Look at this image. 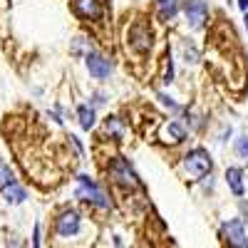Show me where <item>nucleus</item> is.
<instances>
[{
	"instance_id": "f257e3e1",
	"label": "nucleus",
	"mask_w": 248,
	"mask_h": 248,
	"mask_svg": "<svg viewBox=\"0 0 248 248\" xmlns=\"http://www.w3.org/2000/svg\"><path fill=\"white\" fill-rule=\"evenodd\" d=\"M181 169H184L186 179L201 181V179H206V176H211V171H214V159H211V154L206 152L203 147H196V149H191L189 154H184Z\"/></svg>"
},
{
	"instance_id": "f03ea898",
	"label": "nucleus",
	"mask_w": 248,
	"mask_h": 248,
	"mask_svg": "<svg viewBox=\"0 0 248 248\" xmlns=\"http://www.w3.org/2000/svg\"><path fill=\"white\" fill-rule=\"evenodd\" d=\"M77 199L79 201H85V203H92V206H97V209H102V211H107V209H112V199L102 191V186L92 179V176H87V174H79L77 176Z\"/></svg>"
},
{
	"instance_id": "7ed1b4c3",
	"label": "nucleus",
	"mask_w": 248,
	"mask_h": 248,
	"mask_svg": "<svg viewBox=\"0 0 248 248\" xmlns=\"http://www.w3.org/2000/svg\"><path fill=\"white\" fill-rule=\"evenodd\" d=\"M154 45V35L147 20H134V23L127 28V47L134 55H147Z\"/></svg>"
},
{
	"instance_id": "20e7f679",
	"label": "nucleus",
	"mask_w": 248,
	"mask_h": 248,
	"mask_svg": "<svg viewBox=\"0 0 248 248\" xmlns=\"http://www.w3.org/2000/svg\"><path fill=\"white\" fill-rule=\"evenodd\" d=\"M109 176L117 186H122L124 191H134V189H141V181L137 176V171L132 169V164L124 159V156H114L109 161Z\"/></svg>"
},
{
	"instance_id": "39448f33",
	"label": "nucleus",
	"mask_w": 248,
	"mask_h": 248,
	"mask_svg": "<svg viewBox=\"0 0 248 248\" xmlns=\"http://www.w3.org/2000/svg\"><path fill=\"white\" fill-rule=\"evenodd\" d=\"M184 17L186 23H189L191 30H201L206 25V20H209V5H206V0H184Z\"/></svg>"
},
{
	"instance_id": "423d86ee",
	"label": "nucleus",
	"mask_w": 248,
	"mask_h": 248,
	"mask_svg": "<svg viewBox=\"0 0 248 248\" xmlns=\"http://www.w3.org/2000/svg\"><path fill=\"white\" fill-rule=\"evenodd\" d=\"M221 236L231 248H248V238H246V229L241 218H229L221 223Z\"/></svg>"
},
{
	"instance_id": "0eeeda50",
	"label": "nucleus",
	"mask_w": 248,
	"mask_h": 248,
	"mask_svg": "<svg viewBox=\"0 0 248 248\" xmlns=\"http://www.w3.org/2000/svg\"><path fill=\"white\" fill-rule=\"evenodd\" d=\"M72 10L79 20H87V23H99L105 17V3L102 0H72Z\"/></svg>"
},
{
	"instance_id": "6e6552de",
	"label": "nucleus",
	"mask_w": 248,
	"mask_h": 248,
	"mask_svg": "<svg viewBox=\"0 0 248 248\" xmlns=\"http://www.w3.org/2000/svg\"><path fill=\"white\" fill-rule=\"evenodd\" d=\"M85 65H87V72H90L94 79H107V77L112 75V62L102 55V52H97V50H90V52L85 55Z\"/></svg>"
},
{
	"instance_id": "1a4fd4ad",
	"label": "nucleus",
	"mask_w": 248,
	"mask_h": 248,
	"mask_svg": "<svg viewBox=\"0 0 248 248\" xmlns=\"http://www.w3.org/2000/svg\"><path fill=\"white\" fill-rule=\"evenodd\" d=\"M159 139H161L164 144H169V147H176V144H181V141L186 139V127H184L181 122H176V119H169V122L161 124Z\"/></svg>"
},
{
	"instance_id": "9d476101",
	"label": "nucleus",
	"mask_w": 248,
	"mask_h": 248,
	"mask_svg": "<svg viewBox=\"0 0 248 248\" xmlns=\"http://www.w3.org/2000/svg\"><path fill=\"white\" fill-rule=\"evenodd\" d=\"M79 226H82V221H79V214L77 211H62L57 216L55 229H57V233L62 238H70V236H77L79 233Z\"/></svg>"
},
{
	"instance_id": "9b49d317",
	"label": "nucleus",
	"mask_w": 248,
	"mask_h": 248,
	"mask_svg": "<svg viewBox=\"0 0 248 248\" xmlns=\"http://www.w3.org/2000/svg\"><path fill=\"white\" fill-rule=\"evenodd\" d=\"M226 184L236 199H241L246 194V184H243V169L241 167H229L226 169Z\"/></svg>"
},
{
	"instance_id": "f8f14e48",
	"label": "nucleus",
	"mask_w": 248,
	"mask_h": 248,
	"mask_svg": "<svg viewBox=\"0 0 248 248\" xmlns=\"http://www.w3.org/2000/svg\"><path fill=\"white\" fill-rule=\"evenodd\" d=\"M105 134L109 137V139H114V141H122L124 139V134H127V127H124V122L119 119V117H114V114H109V117H105Z\"/></svg>"
},
{
	"instance_id": "ddd939ff",
	"label": "nucleus",
	"mask_w": 248,
	"mask_h": 248,
	"mask_svg": "<svg viewBox=\"0 0 248 248\" xmlns=\"http://www.w3.org/2000/svg\"><path fill=\"white\" fill-rule=\"evenodd\" d=\"M181 5H179V0H156V15L161 23H169V20H174L179 15Z\"/></svg>"
},
{
	"instance_id": "4468645a",
	"label": "nucleus",
	"mask_w": 248,
	"mask_h": 248,
	"mask_svg": "<svg viewBox=\"0 0 248 248\" xmlns=\"http://www.w3.org/2000/svg\"><path fill=\"white\" fill-rule=\"evenodd\" d=\"M3 199L8 201V203H23L25 199H28V194H25V189L20 186L17 181H13V184H8V186H3Z\"/></svg>"
},
{
	"instance_id": "2eb2a0df",
	"label": "nucleus",
	"mask_w": 248,
	"mask_h": 248,
	"mask_svg": "<svg viewBox=\"0 0 248 248\" xmlns=\"http://www.w3.org/2000/svg\"><path fill=\"white\" fill-rule=\"evenodd\" d=\"M77 119H79V127H82V129H92L94 124H97L94 107H92V105H79V107H77Z\"/></svg>"
},
{
	"instance_id": "dca6fc26",
	"label": "nucleus",
	"mask_w": 248,
	"mask_h": 248,
	"mask_svg": "<svg viewBox=\"0 0 248 248\" xmlns=\"http://www.w3.org/2000/svg\"><path fill=\"white\" fill-rule=\"evenodd\" d=\"M161 79H164V85H171L174 82V57H171V52L164 57V75H161Z\"/></svg>"
},
{
	"instance_id": "f3484780",
	"label": "nucleus",
	"mask_w": 248,
	"mask_h": 248,
	"mask_svg": "<svg viewBox=\"0 0 248 248\" xmlns=\"http://www.w3.org/2000/svg\"><path fill=\"white\" fill-rule=\"evenodd\" d=\"M233 149H236L238 159L248 161V134H241V137H238V139L233 141Z\"/></svg>"
},
{
	"instance_id": "a211bd4d",
	"label": "nucleus",
	"mask_w": 248,
	"mask_h": 248,
	"mask_svg": "<svg viewBox=\"0 0 248 248\" xmlns=\"http://www.w3.org/2000/svg\"><path fill=\"white\" fill-rule=\"evenodd\" d=\"M181 50H184V60H186V65H189V62H191V65H196V62H199V52H196V47H194L191 43H184V45H181Z\"/></svg>"
},
{
	"instance_id": "6ab92c4d",
	"label": "nucleus",
	"mask_w": 248,
	"mask_h": 248,
	"mask_svg": "<svg viewBox=\"0 0 248 248\" xmlns=\"http://www.w3.org/2000/svg\"><path fill=\"white\" fill-rule=\"evenodd\" d=\"M13 181H15V176H13L10 167H8V164H3V161H0V184H3V186H8V184H13Z\"/></svg>"
},
{
	"instance_id": "aec40b11",
	"label": "nucleus",
	"mask_w": 248,
	"mask_h": 248,
	"mask_svg": "<svg viewBox=\"0 0 248 248\" xmlns=\"http://www.w3.org/2000/svg\"><path fill=\"white\" fill-rule=\"evenodd\" d=\"M159 99H161V105H167V107H169L171 112H179V109H181V107L176 105V102H174V99H171V97H169L167 92H159Z\"/></svg>"
},
{
	"instance_id": "412c9836",
	"label": "nucleus",
	"mask_w": 248,
	"mask_h": 248,
	"mask_svg": "<svg viewBox=\"0 0 248 248\" xmlns=\"http://www.w3.org/2000/svg\"><path fill=\"white\" fill-rule=\"evenodd\" d=\"M32 248H40V226H35L32 231Z\"/></svg>"
},
{
	"instance_id": "4be33fe9",
	"label": "nucleus",
	"mask_w": 248,
	"mask_h": 248,
	"mask_svg": "<svg viewBox=\"0 0 248 248\" xmlns=\"http://www.w3.org/2000/svg\"><path fill=\"white\" fill-rule=\"evenodd\" d=\"M238 8H241L243 13H248V0H238Z\"/></svg>"
},
{
	"instance_id": "5701e85b",
	"label": "nucleus",
	"mask_w": 248,
	"mask_h": 248,
	"mask_svg": "<svg viewBox=\"0 0 248 248\" xmlns=\"http://www.w3.org/2000/svg\"><path fill=\"white\" fill-rule=\"evenodd\" d=\"M243 23H246V30H248V13H246V17H243Z\"/></svg>"
}]
</instances>
